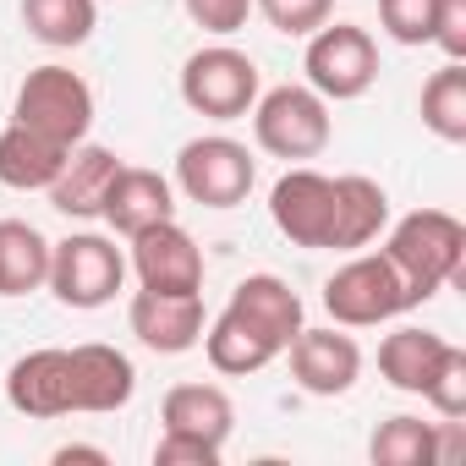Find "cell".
Returning a JSON list of instances; mask_svg holds the SVG:
<instances>
[{
  "mask_svg": "<svg viewBox=\"0 0 466 466\" xmlns=\"http://www.w3.org/2000/svg\"><path fill=\"white\" fill-rule=\"evenodd\" d=\"M384 258L395 264L411 308H422L444 286L466 280V225L455 214H444V208H417L390 230Z\"/></svg>",
  "mask_w": 466,
  "mask_h": 466,
  "instance_id": "obj_1",
  "label": "cell"
},
{
  "mask_svg": "<svg viewBox=\"0 0 466 466\" xmlns=\"http://www.w3.org/2000/svg\"><path fill=\"white\" fill-rule=\"evenodd\" d=\"M127 280V253L99 237V230H77L66 242H50V291L61 308H77V313H94L105 308Z\"/></svg>",
  "mask_w": 466,
  "mask_h": 466,
  "instance_id": "obj_2",
  "label": "cell"
},
{
  "mask_svg": "<svg viewBox=\"0 0 466 466\" xmlns=\"http://www.w3.org/2000/svg\"><path fill=\"white\" fill-rule=\"evenodd\" d=\"M308 88L319 99H362L379 83V45L368 28L357 23H324L308 34V56H302Z\"/></svg>",
  "mask_w": 466,
  "mask_h": 466,
  "instance_id": "obj_3",
  "label": "cell"
},
{
  "mask_svg": "<svg viewBox=\"0 0 466 466\" xmlns=\"http://www.w3.org/2000/svg\"><path fill=\"white\" fill-rule=\"evenodd\" d=\"M12 121L56 137L61 148H77L94 127V88L72 72V66H34L17 88Z\"/></svg>",
  "mask_w": 466,
  "mask_h": 466,
  "instance_id": "obj_4",
  "label": "cell"
},
{
  "mask_svg": "<svg viewBox=\"0 0 466 466\" xmlns=\"http://www.w3.org/2000/svg\"><path fill=\"white\" fill-rule=\"evenodd\" d=\"M253 116V137L264 154L275 159H319L329 148V99H319L313 88H269L258 94V105L248 110Z\"/></svg>",
  "mask_w": 466,
  "mask_h": 466,
  "instance_id": "obj_5",
  "label": "cell"
},
{
  "mask_svg": "<svg viewBox=\"0 0 466 466\" xmlns=\"http://www.w3.org/2000/svg\"><path fill=\"white\" fill-rule=\"evenodd\" d=\"M324 308L340 329H373L384 319L411 313V297H406V286L384 253H357L351 264H340L324 280Z\"/></svg>",
  "mask_w": 466,
  "mask_h": 466,
  "instance_id": "obj_6",
  "label": "cell"
},
{
  "mask_svg": "<svg viewBox=\"0 0 466 466\" xmlns=\"http://www.w3.org/2000/svg\"><path fill=\"white\" fill-rule=\"evenodd\" d=\"M181 99L187 110L208 116V121H242L258 105V66L248 50H230V45H208L192 50L181 66Z\"/></svg>",
  "mask_w": 466,
  "mask_h": 466,
  "instance_id": "obj_7",
  "label": "cell"
},
{
  "mask_svg": "<svg viewBox=\"0 0 466 466\" xmlns=\"http://www.w3.org/2000/svg\"><path fill=\"white\" fill-rule=\"evenodd\" d=\"M253 181H258V165H253L248 143H237V137H219V132L214 137H192L176 154V187L192 203H203V208L248 203Z\"/></svg>",
  "mask_w": 466,
  "mask_h": 466,
  "instance_id": "obj_8",
  "label": "cell"
},
{
  "mask_svg": "<svg viewBox=\"0 0 466 466\" xmlns=\"http://www.w3.org/2000/svg\"><path fill=\"white\" fill-rule=\"evenodd\" d=\"M269 219L291 248H335V176H319L308 165L286 170L269 192Z\"/></svg>",
  "mask_w": 466,
  "mask_h": 466,
  "instance_id": "obj_9",
  "label": "cell"
},
{
  "mask_svg": "<svg viewBox=\"0 0 466 466\" xmlns=\"http://www.w3.org/2000/svg\"><path fill=\"white\" fill-rule=\"evenodd\" d=\"M6 400H12V411L39 417V422L72 417L77 411V362H72V351L45 346V351L17 357L12 373H6Z\"/></svg>",
  "mask_w": 466,
  "mask_h": 466,
  "instance_id": "obj_10",
  "label": "cell"
},
{
  "mask_svg": "<svg viewBox=\"0 0 466 466\" xmlns=\"http://www.w3.org/2000/svg\"><path fill=\"white\" fill-rule=\"evenodd\" d=\"M127 242H132V269L143 291H203V248L176 219H159Z\"/></svg>",
  "mask_w": 466,
  "mask_h": 466,
  "instance_id": "obj_11",
  "label": "cell"
},
{
  "mask_svg": "<svg viewBox=\"0 0 466 466\" xmlns=\"http://www.w3.org/2000/svg\"><path fill=\"white\" fill-rule=\"evenodd\" d=\"M127 324H132V335L148 351L181 357V351H192L203 340L208 313H203V297L198 291H137L132 308H127Z\"/></svg>",
  "mask_w": 466,
  "mask_h": 466,
  "instance_id": "obj_12",
  "label": "cell"
},
{
  "mask_svg": "<svg viewBox=\"0 0 466 466\" xmlns=\"http://www.w3.org/2000/svg\"><path fill=\"white\" fill-rule=\"evenodd\" d=\"M286 357H291V379L308 390V395H346L351 384H357V373H362V346L351 340V335H340V329H297V340L286 346Z\"/></svg>",
  "mask_w": 466,
  "mask_h": 466,
  "instance_id": "obj_13",
  "label": "cell"
},
{
  "mask_svg": "<svg viewBox=\"0 0 466 466\" xmlns=\"http://www.w3.org/2000/svg\"><path fill=\"white\" fill-rule=\"evenodd\" d=\"M99 219L116 230V237H137V230L159 225V219H176V187L159 176V170H143V165H121L110 192H105V208Z\"/></svg>",
  "mask_w": 466,
  "mask_h": 466,
  "instance_id": "obj_14",
  "label": "cell"
},
{
  "mask_svg": "<svg viewBox=\"0 0 466 466\" xmlns=\"http://www.w3.org/2000/svg\"><path fill=\"white\" fill-rule=\"evenodd\" d=\"M225 308L237 313L248 329H258L275 351H286V346L297 340V329H302V297H297L280 275H248L237 291H230Z\"/></svg>",
  "mask_w": 466,
  "mask_h": 466,
  "instance_id": "obj_15",
  "label": "cell"
},
{
  "mask_svg": "<svg viewBox=\"0 0 466 466\" xmlns=\"http://www.w3.org/2000/svg\"><path fill=\"white\" fill-rule=\"evenodd\" d=\"M116 170H121V159H116L110 148L77 143V148L66 154L61 176L50 181V208H61L66 219H94V214L105 208V192H110Z\"/></svg>",
  "mask_w": 466,
  "mask_h": 466,
  "instance_id": "obj_16",
  "label": "cell"
},
{
  "mask_svg": "<svg viewBox=\"0 0 466 466\" xmlns=\"http://www.w3.org/2000/svg\"><path fill=\"white\" fill-rule=\"evenodd\" d=\"M72 362H77V411H121L137 390V368L127 351L116 346H99V340H83L72 346Z\"/></svg>",
  "mask_w": 466,
  "mask_h": 466,
  "instance_id": "obj_17",
  "label": "cell"
},
{
  "mask_svg": "<svg viewBox=\"0 0 466 466\" xmlns=\"http://www.w3.org/2000/svg\"><path fill=\"white\" fill-rule=\"evenodd\" d=\"M159 422H165V433L203 439V444L225 450L230 428H237V406H230V395L219 384H176L159 406Z\"/></svg>",
  "mask_w": 466,
  "mask_h": 466,
  "instance_id": "obj_18",
  "label": "cell"
},
{
  "mask_svg": "<svg viewBox=\"0 0 466 466\" xmlns=\"http://www.w3.org/2000/svg\"><path fill=\"white\" fill-rule=\"evenodd\" d=\"M72 148H61L56 137L12 121L6 132H0V187H12V192H50V181L61 176Z\"/></svg>",
  "mask_w": 466,
  "mask_h": 466,
  "instance_id": "obj_19",
  "label": "cell"
},
{
  "mask_svg": "<svg viewBox=\"0 0 466 466\" xmlns=\"http://www.w3.org/2000/svg\"><path fill=\"white\" fill-rule=\"evenodd\" d=\"M450 351H455V346H450L444 335L406 324V329L384 335V346H379V373H384L395 390H406V395H422V390L433 384V373L444 368V357H450Z\"/></svg>",
  "mask_w": 466,
  "mask_h": 466,
  "instance_id": "obj_20",
  "label": "cell"
},
{
  "mask_svg": "<svg viewBox=\"0 0 466 466\" xmlns=\"http://www.w3.org/2000/svg\"><path fill=\"white\" fill-rule=\"evenodd\" d=\"M390 225V198L373 176H335V248L329 253H357Z\"/></svg>",
  "mask_w": 466,
  "mask_h": 466,
  "instance_id": "obj_21",
  "label": "cell"
},
{
  "mask_svg": "<svg viewBox=\"0 0 466 466\" xmlns=\"http://www.w3.org/2000/svg\"><path fill=\"white\" fill-rule=\"evenodd\" d=\"M50 280V237L28 219H0V297H28Z\"/></svg>",
  "mask_w": 466,
  "mask_h": 466,
  "instance_id": "obj_22",
  "label": "cell"
},
{
  "mask_svg": "<svg viewBox=\"0 0 466 466\" xmlns=\"http://www.w3.org/2000/svg\"><path fill=\"white\" fill-rule=\"evenodd\" d=\"M198 346H203L208 368H214V373H230V379H248V373H258V368H269V362L280 357L258 329H248L230 308H225L214 324H203V340H198Z\"/></svg>",
  "mask_w": 466,
  "mask_h": 466,
  "instance_id": "obj_23",
  "label": "cell"
},
{
  "mask_svg": "<svg viewBox=\"0 0 466 466\" xmlns=\"http://www.w3.org/2000/svg\"><path fill=\"white\" fill-rule=\"evenodd\" d=\"M450 439H439V422H422V417H390L379 422V433L368 439V455L373 466H439L450 461Z\"/></svg>",
  "mask_w": 466,
  "mask_h": 466,
  "instance_id": "obj_24",
  "label": "cell"
},
{
  "mask_svg": "<svg viewBox=\"0 0 466 466\" xmlns=\"http://www.w3.org/2000/svg\"><path fill=\"white\" fill-rule=\"evenodd\" d=\"M23 28H28V39H39L50 50H77L94 39L99 6L94 0H23Z\"/></svg>",
  "mask_w": 466,
  "mask_h": 466,
  "instance_id": "obj_25",
  "label": "cell"
},
{
  "mask_svg": "<svg viewBox=\"0 0 466 466\" xmlns=\"http://www.w3.org/2000/svg\"><path fill=\"white\" fill-rule=\"evenodd\" d=\"M422 127L439 143H466V66L444 61L422 83Z\"/></svg>",
  "mask_w": 466,
  "mask_h": 466,
  "instance_id": "obj_26",
  "label": "cell"
},
{
  "mask_svg": "<svg viewBox=\"0 0 466 466\" xmlns=\"http://www.w3.org/2000/svg\"><path fill=\"white\" fill-rule=\"evenodd\" d=\"M264 12V23L286 39H308L313 28H324L335 17V0H253Z\"/></svg>",
  "mask_w": 466,
  "mask_h": 466,
  "instance_id": "obj_27",
  "label": "cell"
},
{
  "mask_svg": "<svg viewBox=\"0 0 466 466\" xmlns=\"http://www.w3.org/2000/svg\"><path fill=\"white\" fill-rule=\"evenodd\" d=\"M439 0H379V23L395 45H433Z\"/></svg>",
  "mask_w": 466,
  "mask_h": 466,
  "instance_id": "obj_28",
  "label": "cell"
},
{
  "mask_svg": "<svg viewBox=\"0 0 466 466\" xmlns=\"http://www.w3.org/2000/svg\"><path fill=\"white\" fill-rule=\"evenodd\" d=\"M422 400H428L444 422H461V417H466V351H461V346L444 357V368L433 373V384L422 390Z\"/></svg>",
  "mask_w": 466,
  "mask_h": 466,
  "instance_id": "obj_29",
  "label": "cell"
},
{
  "mask_svg": "<svg viewBox=\"0 0 466 466\" xmlns=\"http://www.w3.org/2000/svg\"><path fill=\"white\" fill-rule=\"evenodd\" d=\"M181 6H187L192 28L219 34V39L242 34V28H248V17H253V0H181Z\"/></svg>",
  "mask_w": 466,
  "mask_h": 466,
  "instance_id": "obj_30",
  "label": "cell"
},
{
  "mask_svg": "<svg viewBox=\"0 0 466 466\" xmlns=\"http://www.w3.org/2000/svg\"><path fill=\"white\" fill-rule=\"evenodd\" d=\"M433 45L444 50V61H466V0H439Z\"/></svg>",
  "mask_w": 466,
  "mask_h": 466,
  "instance_id": "obj_31",
  "label": "cell"
},
{
  "mask_svg": "<svg viewBox=\"0 0 466 466\" xmlns=\"http://www.w3.org/2000/svg\"><path fill=\"white\" fill-rule=\"evenodd\" d=\"M154 461H159V466H214V461H219V444L181 439V433H159V444H154Z\"/></svg>",
  "mask_w": 466,
  "mask_h": 466,
  "instance_id": "obj_32",
  "label": "cell"
},
{
  "mask_svg": "<svg viewBox=\"0 0 466 466\" xmlns=\"http://www.w3.org/2000/svg\"><path fill=\"white\" fill-rule=\"evenodd\" d=\"M50 461H56V466H72V461H94V466H105L110 455H105L99 444H61V450H56Z\"/></svg>",
  "mask_w": 466,
  "mask_h": 466,
  "instance_id": "obj_33",
  "label": "cell"
}]
</instances>
